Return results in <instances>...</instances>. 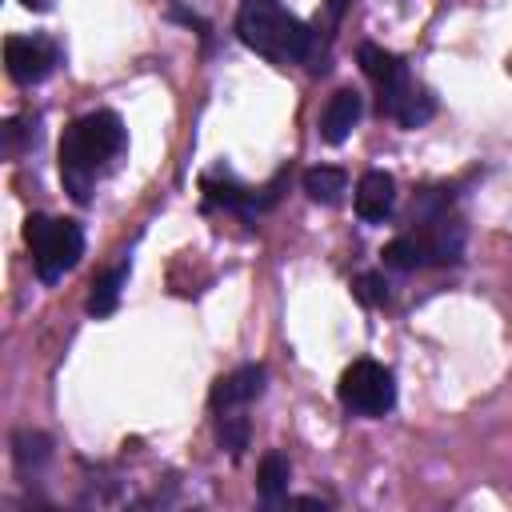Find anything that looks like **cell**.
Returning a JSON list of instances; mask_svg holds the SVG:
<instances>
[{"mask_svg":"<svg viewBox=\"0 0 512 512\" xmlns=\"http://www.w3.org/2000/svg\"><path fill=\"white\" fill-rule=\"evenodd\" d=\"M392 204H396V180L388 172H380V168L364 172L360 184H356V216L364 224H384Z\"/></svg>","mask_w":512,"mask_h":512,"instance_id":"30bf717a","label":"cell"},{"mask_svg":"<svg viewBox=\"0 0 512 512\" xmlns=\"http://www.w3.org/2000/svg\"><path fill=\"white\" fill-rule=\"evenodd\" d=\"M340 404L348 412L372 416V420L384 416V412H392V404H396V380H392V372L384 364H376V360L348 364L344 376H340Z\"/></svg>","mask_w":512,"mask_h":512,"instance_id":"277c9868","label":"cell"},{"mask_svg":"<svg viewBox=\"0 0 512 512\" xmlns=\"http://www.w3.org/2000/svg\"><path fill=\"white\" fill-rule=\"evenodd\" d=\"M4 64H8V76L16 84H40L56 72L60 64V44L52 36H8L4 40Z\"/></svg>","mask_w":512,"mask_h":512,"instance_id":"52a82bcc","label":"cell"},{"mask_svg":"<svg viewBox=\"0 0 512 512\" xmlns=\"http://www.w3.org/2000/svg\"><path fill=\"white\" fill-rule=\"evenodd\" d=\"M432 112H436V100L424 92V88H412V96L400 104V112H396V124H404V128H420V124H428L432 120Z\"/></svg>","mask_w":512,"mask_h":512,"instance_id":"e0dca14e","label":"cell"},{"mask_svg":"<svg viewBox=\"0 0 512 512\" xmlns=\"http://www.w3.org/2000/svg\"><path fill=\"white\" fill-rule=\"evenodd\" d=\"M360 112H364L360 92H356V88H336V92L328 96L324 112H320V136H324V144H344L348 132L356 128Z\"/></svg>","mask_w":512,"mask_h":512,"instance_id":"9c48e42d","label":"cell"},{"mask_svg":"<svg viewBox=\"0 0 512 512\" xmlns=\"http://www.w3.org/2000/svg\"><path fill=\"white\" fill-rule=\"evenodd\" d=\"M380 256H384V264H388V268H396V272H412V268H420V264H424L420 244H416L408 232H404V236H396V240H388Z\"/></svg>","mask_w":512,"mask_h":512,"instance_id":"2e32d148","label":"cell"},{"mask_svg":"<svg viewBox=\"0 0 512 512\" xmlns=\"http://www.w3.org/2000/svg\"><path fill=\"white\" fill-rule=\"evenodd\" d=\"M352 288H356V300L368 304V308H380V304L388 300V280H384L380 272H360Z\"/></svg>","mask_w":512,"mask_h":512,"instance_id":"ac0fdd59","label":"cell"},{"mask_svg":"<svg viewBox=\"0 0 512 512\" xmlns=\"http://www.w3.org/2000/svg\"><path fill=\"white\" fill-rule=\"evenodd\" d=\"M20 4H24V8H36V12H44L52 0H20Z\"/></svg>","mask_w":512,"mask_h":512,"instance_id":"d6986e66","label":"cell"},{"mask_svg":"<svg viewBox=\"0 0 512 512\" xmlns=\"http://www.w3.org/2000/svg\"><path fill=\"white\" fill-rule=\"evenodd\" d=\"M236 36L276 64L312 60V28L288 8H280V0H240Z\"/></svg>","mask_w":512,"mask_h":512,"instance_id":"7a4b0ae2","label":"cell"},{"mask_svg":"<svg viewBox=\"0 0 512 512\" xmlns=\"http://www.w3.org/2000/svg\"><path fill=\"white\" fill-rule=\"evenodd\" d=\"M344 188H348L344 168L316 164V168H308V172H304V192H308V200H316V204H340Z\"/></svg>","mask_w":512,"mask_h":512,"instance_id":"8fae6325","label":"cell"},{"mask_svg":"<svg viewBox=\"0 0 512 512\" xmlns=\"http://www.w3.org/2000/svg\"><path fill=\"white\" fill-rule=\"evenodd\" d=\"M260 392H264V368L260 364H244V368H236V372H228V376H220L212 384L208 404H212V412H228V408L252 404Z\"/></svg>","mask_w":512,"mask_h":512,"instance_id":"ba28073f","label":"cell"},{"mask_svg":"<svg viewBox=\"0 0 512 512\" xmlns=\"http://www.w3.org/2000/svg\"><path fill=\"white\" fill-rule=\"evenodd\" d=\"M360 68L364 76L376 84V100H380V112L396 120L400 104L412 96V76H408V64L392 52H384L380 44H360Z\"/></svg>","mask_w":512,"mask_h":512,"instance_id":"8992f818","label":"cell"},{"mask_svg":"<svg viewBox=\"0 0 512 512\" xmlns=\"http://www.w3.org/2000/svg\"><path fill=\"white\" fill-rule=\"evenodd\" d=\"M408 236L420 244L424 264H452V260H460L464 228H460V220L448 212V200H444V196H424V200H420V224H416V232H408Z\"/></svg>","mask_w":512,"mask_h":512,"instance_id":"5b68a950","label":"cell"},{"mask_svg":"<svg viewBox=\"0 0 512 512\" xmlns=\"http://www.w3.org/2000/svg\"><path fill=\"white\" fill-rule=\"evenodd\" d=\"M124 284H128V264H116V268H108L104 276H96V280H92V292H88V312H92V316L116 312Z\"/></svg>","mask_w":512,"mask_h":512,"instance_id":"7c38bea8","label":"cell"},{"mask_svg":"<svg viewBox=\"0 0 512 512\" xmlns=\"http://www.w3.org/2000/svg\"><path fill=\"white\" fill-rule=\"evenodd\" d=\"M12 456H16L20 472H32V468H40V464H44V460L52 456V440H48L44 432L20 428V432L12 436Z\"/></svg>","mask_w":512,"mask_h":512,"instance_id":"9a60e30c","label":"cell"},{"mask_svg":"<svg viewBox=\"0 0 512 512\" xmlns=\"http://www.w3.org/2000/svg\"><path fill=\"white\" fill-rule=\"evenodd\" d=\"M288 476H292L288 456L268 452L260 460V496H264V504H284L288 500Z\"/></svg>","mask_w":512,"mask_h":512,"instance_id":"4fadbf2b","label":"cell"},{"mask_svg":"<svg viewBox=\"0 0 512 512\" xmlns=\"http://www.w3.org/2000/svg\"><path fill=\"white\" fill-rule=\"evenodd\" d=\"M248 416L240 412V408H228V412H216V440H220V448H228V456L232 460H240L244 456V448H248Z\"/></svg>","mask_w":512,"mask_h":512,"instance_id":"5bb4252c","label":"cell"},{"mask_svg":"<svg viewBox=\"0 0 512 512\" xmlns=\"http://www.w3.org/2000/svg\"><path fill=\"white\" fill-rule=\"evenodd\" d=\"M124 120L108 108L100 112H88L80 120H72L60 136V176H64V188L72 192L76 204H88L92 200V188H96V176L124 152Z\"/></svg>","mask_w":512,"mask_h":512,"instance_id":"6da1fadb","label":"cell"},{"mask_svg":"<svg viewBox=\"0 0 512 512\" xmlns=\"http://www.w3.org/2000/svg\"><path fill=\"white\" fill-rule=\"evenodd\" d=\"M24 240L32 248L36 276L44 284H56L64 272H72L84 256V228L76 220H52V216H28Z\"/></svg>","mask_w":512,"mask_h":512,"instance_id":"3957f363","label":"cell"}]
</instances>
